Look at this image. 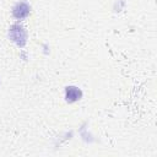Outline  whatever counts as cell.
I'll return each instance as SVG.
<instances>
[{"mask_svg": "<svg viewBox=\"0 0 157 157\" xmlns=\"http://www.w3.org/2000/svg\"><path fill=\"white\" fill-rule=\"evenodd\" d=\"M9 34H10V38L15 43H17L20 45H23L26 43V31L23 29V27L18 26V25H13L10 28Z\"/></svg>", "mask_w": 157, "mask_h": 157, "instance_id": "cell-1", "label": "cell"}, {"mask_svg": "<svg viewBox=\"0 0 157 157\" xmlns=\"http://www.w3.org/2000/svg\"><path fill=\"white\" fill-rule=\"evenodd\" d=\"M12 13L16 18L21 20V18H25L28 16L29 13V6L26 4V2H18L15 5L13 10H12Z\"/></svg>", "mask_w": 157, "mask_h": 157, "instance_id": "cell-2", "label": "cell"}, {"mask_svg": "<svg viewBox=\"0 0 157 157\" xmlns=\"http://www.w3.org/2000/svg\"><path fill=\"white\" fill-rule=\"evenodd\" d=\"M65 97H66V101L72 103V102H76L77 99H80L81 97V91L74 86H70V87H66V91H65Z\"/></svg>", "mask_w": 157, "mask_h": 157, "instance_id": "cell-3", "label": "cell"}]
</instances>
